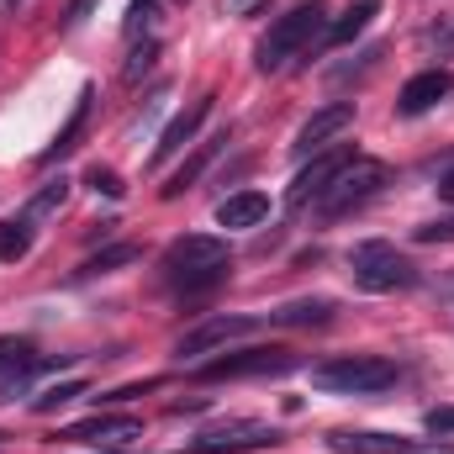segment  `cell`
<instances>
[{"label":"cell","instance_id":"cell-7","mask_svg":"<svg viewBox=\"0 0 454 454\" xmlns=\"http://www.w3.org/2000/svg\"><path fill=\"white\" fill-rule=\"evenodd\" d=\"M339 454H454L450 439H407V434H333Z\"/></svg>","mask_w":454,"mask_h":454},{"label":"cell","instance_id":"cell-28","mask_svg":"<svg viewBox=\"0 0 454 454\" xmlns=\"http://www.w3.org/2000/svg\"><path fill=\"white\" fill-rule=\"evenodd\" d=\"M153 5H159V0H132V11H127V37H137V32L153 21Z\"/></svg>","mask_w":454,"mask_h":454},{"label":"cell","instance_id":"cell-13","mask_svg":"<svg viewBox=\"0 0 454 454\" xmlns=\"http://www.w3.org/2000/svg\"><path fill=\"white\" fill-rule=\"evenodd\" d=\"M450 90H454V74H450V69H423V74H412V80L402 85L396 112H402V116H423V112H434Z\"/></svg>","mask_w":454,"mask_h":454},{"label":"cell","instance_id":"cell-20","mask_svg":"<svg viewBox=\"0 0 454 454\" xmlns=\"http://www.w3.org/2000/svg\"><path fill=\"white\" fill-rule=\"evenodd\" d=\"M85 112H90V90H80V101H74V112H69V121L59 127V137H53V148L43 153V164H53V159H64V153L74 148V137H80V127H85Z\"/></svg>","mask_w":454,"mask_h":454},{"label":"cell","instance_id":"cell-32","mask_svg":"<svg viewBox=\"0 0 454 454\" xmlns=\"http://www.w3.org/2000/svg\"><path fill=\"white\" fill-rule=\"evenodd\" d=\"M439 196L454 207V169H444V180H439Z\"/></svg>","mask_w":454,"mask_h":454},{"label":"cell","instance_id":"cell-14","mask_svg":"<svg viewBox=\"0 0 454 454\" xmlns=\"http://www.w3.org/2000/svg\"><path fill=\"white\" fill-rule=\"evenodd\" d=\"M207 116H212V96H201V101H191L185 112H180L175 121H169V127H164V132H159V143H153V164H164V159H175V153H180V148H185V143H191V137L201 132V121H207Z\"/></svg>","mask_w":454,"mask_h":454},{"label":"cell","instance_id":"cell-31","mask_svg":"<svg viewBox=\"0 0 454 454\" xmlns=\"http://www.w3.org/2000/svg\"><path fill=\"white\" fill-rule=\"evenodd\" d=\"M90 5H96V0H74V5H69V16H64V21H69V27H80V21H85V11H90Z\"/></svg>","mask_w":454,"mask_h":454},{"label":"cell","instance_id":"cell-30","mask_svg":"<svg viewBox=\"0 0 454 454\" xmlns=\"http://www.w3.org/2000/svg\"><path fill=\"white\" fill-rule=\"evenodd\" d=\"M259 0H223V16H248Z\"/></svg>","mask_w":454,"mask_h":454},{"label":"cell","instance_id":"cell-34","mask_svg":"<svg viewBox=\"0 0 454 454\" xmlns=\"http://www.w3.org/2000/svg\"><path fill=\"white\" fill-rule=\"evenodd\" d=\"M450 48H454V32H450Z\"/></svg>","mask_w":454,"mask_h":454},{"label":"cell","instance_id":"cell-10","mask_svg":"<svg viewBox=\"0 0 454 454\" xmlns=\"http://www.w3.org/2000/svg\"><path fill=\"white\" fill-rule=\"evenodd\" d=\"M348 121H354V101H333V106H323V112H312L301 121V132H296V153L301 159H312V153H323V148H333V137L348 132Z\"/></svg>","mask_w":454,"mask_h":454},{"label":"cell","instance_id":"cell-33","mask_svg":"<svg viewBox=\"0 0 454 454\" xmlns=\"http://www.w3.org/2000/svg\"><path fill=\"white\" fill-rule=\"evenodd\" d=\"M0 5H16V0H0Z\"/></svg>","mask_w":454,"mask_h":454},{"label":"cell","instance_id":"cell-9","mask_svg":"<svg viewBox=\"0 0 454 454\" xmlns=\"http://www.w3.org/2000/svg\"><path fill=\"white\" fill-rule=\"evenodd\" d=\"M270 444H280V434H275L270 423L243 418V423H227V428L201 434V439H196L185 454H232V450H270Z\"/></svg>","mask_w":454,"mask_h":454},{"label":"cell","instance_id":"cell-19","mask_svg":"<svg viewBox=\"0 0 454 454\" xmlns=\"http://www.w3.org/2000/svg\"><path fill=\"white\" fill-rule=\"evenodd\" d=\"M64 201H69V180L59 175V180H48V185L27 201V212H21V217L37 227V223H48V217H59V212H64Z\"/></svg>","mask_w":454,"mask_h":454},{"label":"cell","instance_id":"cell-3","mask_svg":"<svg viewBox=\"0 0 454 454\" xmlns=\"http://www.w3.org/2000/svg\"><path fill=\"white\" fill-rule=\"evenodd\" d=\"M312 386L328 396H375V391L396 386V364L380 354H339L312 370Z\"/></svg>","mask_w":454,"mask_h":454},{"label":"cell","instance_id":"cell-6","mask_svg":"<svg viewBox=\"0 0 454 454\" xmlns=\"http://www.w3.org/2000/svg\"><path fill=\"white\" fill-rule=\"evenodd\" d=\"M301 359L291 354V348H238V354H223V359H212V364H201L196 370V380H243V375H286V370H296Z\"/></svg>","mask_w":454,"mask_h":454},{"label":"cell","instance_id":"cell-4","mask_svg":"<svg viewBox=\"0 0 454 454\" xmlns=\"http://www.w3.org/2000/svg\"><path fill=\"white\" fill-rule=\"evenodd\" d=\"M380 185H386V164H375V159H348L339 175H333V185L317 196V212H323V217H348L354 207H364L370 196H380Z\"/></svg>","mask_w":454,"mask_h":454},{"label":"cell","instance_id":"cell-22","mask_svg":"<svg viewBox=\"0 0 454 454\" xmlns=\"http://www.w3.org/2000/svg\"><path fill=\"white\" fill-rule=\"evenodd\" d=\"M27 248H32V223H27V217H16V223L0 227V264L27 259Z\"/></svg>","mask_w":454,"mask_h":454},{"label":"cell","instance_id":"cell-25","mask_svg":"<svg viewBox=\"0 0 454 454\" xmlns=\"http://www.w3.org/2000/svg\"><path fill=\"white\" fill-rule=\"evenodd\" d=\"M153 59H159V43L148 37L143 48H132V59H127V69H121V74H127V80H143V74L153 69Z\"/></svg>","mask_w":454,"mask_h":454},{"label":"cell","instance_id":"cell-15","mask_svg":"<svg viewBox=\"0 0 454 454\" xmlns=\"http://www.w3.org/2000/svg\"><path fill=\"white\" fill-rule=\"evenodd\" d=\"M264 217H270V196L264 191H238V196H227L217 207V223L223 227H259Z\"/></svg>","mask_w":454,"mask_h":454},{"label":"cell","instance_id":"cell-27","mask_svg":"<svg viewBox=\"0 0 454 454\" xmlns=\"http://www.w3.org/2000/svg\"><path fill=\"white\" fill-rule=\"evenodd\" d=\"M418 243H454V217L423 223V227H418Z\"/></svg>","mask_w":454,"mask_h":454},{"label":"cell","instance_id":"cell-5","mask_svg":"<svg viewBox=\"0 0 454 454\" xmlns=\"http://www.w3.org/2000/svg\"><path fill=\"white\" fill-rule=\"evenodd\" d=\"M348 270H354V286H364V291H407L412 280H418V270H412V259L407 254H396L391 243H359L354 248V259H348Z\"/></svg>","mask_w":454,"mask_h":454},{"label":"cell","instance_id":"cell-1","mask_svg":"<svg viewBox=\"0 0 454 454\" xmlns=\"http://www.w3.org/2000/svg\"><path fill=\"white\" fill-rule=\"evenodd\" d=\"M333 11L323 5V0H307V5H296V11H286V16H275V27L259 37V69L264 74H280L291 59H301L317 37H328V21Z\"/></svg>","mask_w":454,"mask_h":454},{"label":"cell","instance_id":"cell-21","mask_svg":"<svg viewBox=\"0 0 454 454\" xmlns=\"http://www.w3.org/2000/svg\"><path fill=\"white\" fill-rule=\"evenodd\" d=\"M137 259H143V248H137V243H112V248H101L96 259H85V264H80V275H112V270L137 264Z\"/></svg>","mask_w":454,"mask_h":454},{"label":"cell","instance_id":"cell-26","mask_svg":"<svg viewBox=\"0 0 454 454\" xmlns=\"http://www.w3.org/2000/svg\"><path fill=\"white\" fill-rule=\"evenodd\" d=\"M32 359V343L27 339H0V370H21Z\"/></svg>","mask_w":454,"mask_h":454},{"label":"cell","instance_id":"cell-17","mask_svg":"<svg viewBox=\"0 0 454 454\" xmlns=\"http://www.w3.org/2000/svg\"><path fill=\"white\" fill-rule=\"evenodd\" d=\"M375 11H380V0H354V5L343 11L339 21L328 27V37H323V43H328V48H339V43H354V37L370 27V16H375Z\"/></svg>","mask_w":454,"mask_h":454},{"label":"cell","instance_id":"cell-12","mask_svg":"<svg viewBox=\"0 0 454 454\" xmlns=\"http://www.w3.org/2000/svg\"><path fill=\"white\" fill-rule=\"evenodd\" d=\"M143 434V418H112V412H101V418H85V423H69L59 439H69V444H127V439H137Z\"/></svg>","mask_w":454,"mask_h":454},{"label":"cell","instance_id":"cell-23","mask_svg":"<svg viewBox=\"0 0 454 454\" xmlns=\"http://www.w3.org/2000/svg\"><path fill=\"white\" fill-rule=\"evenodd\" d=\"M85 396V380H59V386H48L37 402H32V412H59V407H69V402H80Z\"/></svg>","mask_w":454,"mask_h":454},{"label":"cell","instance_id":"cell-16","mask_svg":"<svg viewBox=\"0 0 454 454\" xmlns=\"http://www.w3.org/2000/svg\"><path fill=\"white\" fill-rule=\"evenodd\" d=\"M339 307L328 301V296H307V301H286V307H275L270 312V323H280V328H317V323H328Z\"/></svg>","mask_w":454,"mask_h":454},{"label":"cell","instance_id":"cell-11","mask_svg":"<svg viewBox=\"0 0 454 454\" xmlns=\"http://www.w3.org/2000/svg\"><path fill=\"white\" fill-rule=\"evenodd\" d=\"M259 328V317H212V323H201L196 333H185V339L175 343V359H196V354H212V348H223L232 339H248Z\"/></svg>","mask_w":454,"mask_h":454},{"label":"cell","instance_id":"cell-18","mask_svg":"<svg viewBox=\"0 0 454 454\" xmlns=\"http://www.w3.org/2000/svg\"><path fill=\"white\" fill-rule=\"evenodd\" d=\"M223 143H227V137L196 143V153H191V159H185V164H180V169L169 175V185H164V201H175V196H180V191H185V185H191V180H196V175H201V169H207V164L217 159V148H223Z\"/></svg>","mask_w":454,"mask_h":454},{"label":"cell","instance_id":"cell-29","mask_svg":"<svg viewBox=\"0 0 454 454\" xmlns=\"http://www.w3.org/2000/svg\"><path fill=\"white\" fill-rule=\"evenodd\" d=\"M423 423H428V434H434V439H450V434H454V407H434Z\"/></svg>","mask_w":454,"mask_h":454},{"label":"cell","instance_id":"cell-24","mask_svg":"<svg viewBox=\"0 0 454 454\" xmlns=\"http://www.w3.org/2000/svg\"><path fill=\"white\" fill-rule=\"evenodd\" d=\"M85 185H90V191H101V196H112V201L127 191V185L116 180V169H106V164H90V169H85Z\"/></svg>","mask_w":454,"mask_h":454},{"label":"cell","instance_id":"cell-8","mask_svg":"<svg viewBox=\"0 0 454 454\" xmlns=\"http://www.w3.org/2000/svg\"><path fill=\"white\" fill-rule=\"evenodd\" d=\"M348 159H354V153H348L343 143H339V148H323V153H312V164H307V169L291 180V191H286V207H291V212H307V207H317V196L333 185V175H339Z\"/></svg>","mask_w":454,"mask_h":454},{"label":"cell","instance_id":"cell-2","mask_svg":"<svg viewBox=\"0 0 454 454\" xmlns=\"http://www.w3.org/2000/svg\"><path fill=\"white\" fill-rule=\"evenodd\" d=\"M227 264H232L227 259V238H217V232H185V238H175L164 248V275L185 296H196V291L227 280Z\"/></svg>","mask_w":454,"mask_h":454}]
</instances>
